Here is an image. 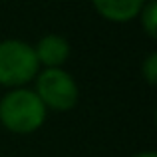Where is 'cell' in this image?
<instances>
[{"mask_svg":"<svg viewBox=\"0 0 157 157\" xmlns=\"http://www.w3.org/2000/svg\"><path fill=\"white\" fill-rule=\"evenodd\" d=\"M46 119V105L40 101L36 92L30 90H12L0 100V121L8 131L32 133L42 127Z\"/></svg>","mask_w":157,"mask_h":157,"instance_id":"6da1fadb","label":"cell"},{"mask_svg":"<svg viewBox=\"0 0 157 157\" xmlns=\"http://www.w3.org/2000/svg\"><path fill=\"white\" fill-rule=\"evenodd\" d=\"M34 48L22 40L0 42V86L20 88L38 74Z\"/></svg>","mask_w":157,"mask_h":157,"instance_id":"7a4b0ae2","label":"cell"},{"mask_svg":"<svg viewBox=\"0 0 157 157\" xmlns=\"http://www.w3.org/2000/svg\"><path fill=\"white\" fill-rule=\"evenodd\" d=\"M36 96L54 111H70L78 104V84L66 70L46 68L36 80Z\"/></svg>","mask_w":157,"mask_h":157,"instance_id":"3957f363","label":"cell"},{"mask_svg":"<svg viewBox=\"0 0 157 157\" xmlns=\"http://www.w3.org/2000/svg\"><path fill=\"white\" fill-rule=\"evenodd\" d=\"M34 54L38 64H44L46 68H62L70 58V44L58 34H48L36 44Z\"/></svg>","mask_w":157,"mask_h":157,"instance_id":"277c9868","label":"cell"},{"mask_svg":"<svg viewBox=\"0 0 157 157\" xmlns=\"http://www.w3.org/2000/svg\"><path fill=\"white\" fill-rule=\"evenodd\" d=\"M98 14L109 22H129L139 16L145 0H92Z\"/></svg>","mask_w":157,"mask_h":157,"instance_id":"5b68a950","label":"cell"},{"mask_svg":"<svg viewBox=\"0 0 157 157\" xmlns=\"http://www.w3.org/2000/svg\"><path fill=\"white\" fill-rule=\"evenodd\" d=\"M141 26L147 32L149 38H157V2L149 0L147 4H143L141 8Z\"/></svg>","mask_w":157,"mask_h":157,"instance_id":"8992f818","label":"cell"},{"mask_svg":"<svg viewBox=\"0 0 157 157\" xmlns=\"http://www.w3.org/2000/svg\"><path fill=\"white\" fill-rule=\"evenodd\" d=\"M141 74H143V78L147 80V84L149 86H155V82H157V54H149L147 56V60L143 62V66H141Z\"/></svg>","mask_w":157,"mask_h":157,"instance_id":"52a82bcc","label":"cell"},{"mask_svg":"<svg viewBox=\"0 0 157 157\" xmlns=\"http://www.w3.org/2000/svg\"><path fill=\"white\" fill-rule=\"evenodd\" d=\"M133 157H157V153H155V151H141V153H137Z\"/></svg>","mask_w":157,"mask_h":157,"instance_id":"ba28073f","label":"cell"}]
</instances>
